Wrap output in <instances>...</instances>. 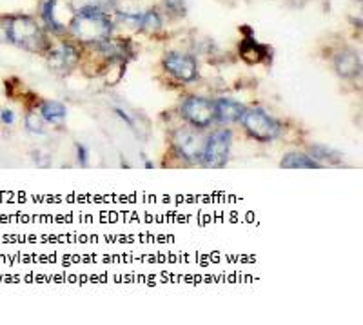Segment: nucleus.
Returning <instances> with one entry per match:
<instances>
[{
  "mask_svg": "<svg viewBox=\"0 0 363 325\" xmlns=\"http://www.w3.org/2000/svg\"><path fill=\"white\" fill-rule=\"evenodd\" d=\"M113 31V22L108 13L96 11V9H87L79 11L77 17L71 22V33L74 38L87 44L108 40Z\"/></svg>",
  "mask_w": 363,
  "mask_h": 325,
  "instance_id": "1",
  "label": "nucleus"
},
{
  "mask_svg": "<svg viewBox=\"0 0 363 325\" xmlns=\"http://www.w3.org/2000/svg\"><path fill=\"white\" fill-rule=\"evenodd\" d=\"M6 38L28 51H42L48 45L42 28L29 17L9 18L6 24Z\"/></svg>",
  "mask_w": 363,
  "mask_h": 325,
  "instance_id": "2",
  "label": "nucleus"
},
{
  "mask_svg": "<svg viewBox=\"0 0 363 325\" xmlns=\"http://www.w3.org/2000/svg\"><path fill=\"white\" fill-rule=\"evenodd\" d=\"M242 123H244L245 131L260 142H271L280 135V123L269 116L264 109H245L242 115Z\"/></svg>",
  "mask_w": 363,
  "mask_h": 325,
  "instance_id": "3",
  "label": "nucleus"
},
{
  "mask_svg": "<svg viewBox=\"0 0 363 325\" xmlns=\"http://www.w3.org/2000/svg\"><path fill=\"white\" fill-rule=\"evenodd\" d=\"M233 144V133L229 129H220L215 131L207 138L206 148H203L202 160L207 167H223L229 158V151H231Z\"/></svg>",
  "mask_w": 363,
  "mask_h": 325,
  "instance_id": "4",
  "label": "nucleus"
},
{
  "mask_svg": "<svg viewBox=\"0 0 363 325\" xmlns=\"http://www.w3.org/2000/svg\"><path fill=\"white\" fill-rule=\"evenodd\" d=\"M182 115L189 120L194 128H207L215 119V104L200 97H191L182 104Z\"/></svg>",
  "mask_w": 363,
  "mask_h": 325,
  "instance_id": "5",
  "label": "nucleus"
},
{
  "mask_svg": "<svg viewBox=\"0 0 363 325\" xmlns=\"http://www.w3.org/2000/svg\"><path fill=\"white\" fill-rule=\"evenodd\" d=\"M174 149L178 151L180 157H184L189 162H199L202 160L203 148H206V142L200 135L193 131H187V129H180V131L174 133L173 138Z\"/></svg>",
  "mask_w": 363,
  "mask_h": 325,
  "instance_id": "6",
  "label": "nucleus"
},
{
  "mask_svg": "<svg viewBox=\"0 0 363 325\" xmlns=\"http://www.w3.org/2000/svg\"><path fill=\"white\" fill-rule=\"evenodd\" d=\"M165 70L169 71L173 77H177L178 80H184V82H191L199 77V66H196V60L189 55L182 53H169L165 55L164 58Z\"/></svg>",
  "mask_w": 363,
  "mask_h": 325,
  "instance_id": "7",
  "label": "nucleus"
},
{
  "mask_svg": "<svg viewBox=\"0 0 363 325\" xmlns=\"http://www.w3.org/2000/svg\"><path fill=\"white\" fill-rule=\"evenodd\" d=\"M245 113V107L231 99H220L215 104V119L222 123L236 122Z\"/></svg>",
  "mask_w": 363,
  "mask_h": 325,
  "instance_id": "8",
  "label": "nucleus"
},
{
  "mask_svg": "<svg viewBox=\"0 0 363 325\" xmlns=\"http://www.w3.org/2000/svg\"><path fill=\"white\" fill-rule=\"evenodd\" d=\"M79 60V51L69 44H60L50 53V64L55 70H71Z\"/></svg>",
  "mask_w": 363,
  "mask_h": 325,
  "instance_id": "9",
  "label": "nucleus"
},
{
  "mask_svg": "<svg viewBox=\"0 0 363 325\" xmlns=\"http://www.w3.org/2000/svg\"><path fill=\"white\" fill-rule=\"evenodd\" d=\"M336 71H338L342 77H358L359 71H362V60H359V55L354 51H343L336 57Z\"/></svg>",
  "mask_w": 363,
  "mask_h": 325,
  "instance_id": "10",
  "label": "nucleus"
},
{
  "mask_svg": "<svg viewBox=\"0 0 363 325\" xmlns=\"http://www.w3.org/2000/svg\"><path fill=\"white\" fill-rule=\"evenodd\" d=\"M281 167L285 169H318L322 167L320 162L314 160L313 157H307L303 153H287L284 160L280 162Z\"/></svg>",
  "mask_w": 363,
  "mask_h": 325,
  "instance_id": "11",
  "label": "nucleus"
},
{
  "mask_svg": "<svg viewBox=\"0 0 363 325\" xmlns=\"http://www.w3.org/2000/svg\"><path fill=\"white\" fill-rule=\"evenodd\" d=\"M40 115L45 122L51 123H60L67 116V109L64 104L55 102V100H48V102L42 104Z\"/></svg>",
  "mask_w": 363,
  "mask_h": 325,
  "instance_id": "12",
  "label": "nucleus"
},
{
  "mask_svg": "<svg viewBox=\"0 0 363 325\" xmlns=\"http://www.w3.org/2000/svg\"><path fill=\"white\" fill-rule=\"evenodd\" d=\"M116 0H71V8L74 11H87V9H96V11L109 13L115 9Z\"/></svg>",
  "mask_w": 363,
  "mask_h": 325,
  "instance_id": "13",
  "label": "nucleus"
},
{
  "mask_svg": "<svg viewBox=\"0 0 363 325\" xmlns=\"http://www.w3.org/2000/svg\"><path fill=\"white\" fill-rule=\"evenodd\" d=\"M100 51H102L106 57L111 58H125L128 55H131L129 45L122 40H104L100 42Z\"/></svg>",
  "mask_w": 363,
  "mask_h": 325,
  "instance_id": "14",
  "label": "nucleus"
},
{
  "mask_svg": "<svg viewBox=\"0 0 363 325\" xmlns=\"http://www.w3.org/2000/svg\"><path fill=\"white\" fill-rule=\"evenodd\" d=\"M240 51H242V57L247 62H260L262 58L265 57V48L258 44L255 38H245V40L242 42Z\"/></svg>",
  "mask_w": 363,
  "mask_h": 325,
  "instance_id": "15",
  "label": "nucleus"
},
{
  "mask_svg": "<svg viewBox=\"0 0 363 325\" xmlns=\"http://www.w3.org/2000/svg\"><path fill=\"white\" fill-rule=\"evenodd\" d=\"M311 157H313L316 162L327 160V162H335V164H338V162L342 160L340 153H336L335 149L325 148V145H313V148H311Z\"/></svg>",
  "mask_w": 363,
  "mask_h": 325,
  "instance_id": "16",
  "label": "nucleus"
},
{
  "mask_svg": "<svg viewBox=\"0 0 363 325\" xmlns=\"http://www.w3.org/2000/svg\"><path fill=\"white\" fill-rule=\"evenodd\" d=\"M55 6H57V0H45L44 8H42V17H44V22L50 26V29L60 33L64 31L62 24H58L57 18H55Z\"/></svg>",
  "mask_w": 363,
  "mask_h": 325,
  "instance_id": "17",
  "label": "nucleus"
},
{
  "mask_svg": "<svg viewBox=\"0 0 363 325\" xmlns=\"http://www.w3.org/2000/svg\"><path fill=\"white\" fill-rule=\"evenodd\" d=\"M162 26V18L157 11H147L144 15H140V24L138 28L144 29V31H155Z\"/></svg>",
  "mask_w": 363,
  "mask_h": 325,
  "instance_id": "18",
  "label": "nucleus"
},
{
  "mask_svg": "<svg viewBox=\"0 0 363 325\" xmlns=\"http://www.w3.org/2000/svg\"><path fill=\"white\" fill-rule=\"evenodd\" d=\"M42 115L38 116L37 113H29L26 116V129L33 135H44V123H42Z\"/></svg>",
  "mask_w": 363,
  "mask_h": 325,
  "instance_id": "19",
  "label": "nucleus"
},
{
  "mask_svg": "<svg viewBox=\"0 0 363 325\" xmlns=\"http://www.w3.org/2000/svg\"><path fill=\"white\" fill-rule=\"evenodd\" d=\"M165 6L177 15H186V0H165Z\"/></svg>",
  "mask_w": 363,
  "mask_h": 325,
  "instance_id": "20",
  "label": "nucleus"
},
{
  "mask_svg": "<svg viewBox=\"0 0 363 325\" xmlns=\"http://www.w3.org/2000/svg\"><path fill=\"white\" fill-rule=\"evenodd\" d=\"M77 155H79V162L82 165L87 164V158H89V153H87V148L84 144H77Z\"/></svg>",
  "mask_w": 363,
  "mask_h": 325,
  "instance_id": "21",
  "label": "nucleus"
},
{
  "mask_svg": "<svg viewBox=\"0 0 363 325\" xmlns=\"http://www.w3.org/2000/svg\"><path fill=\"white\" fill-rule=\"evenodd\" d=\"M0 119H2V122L4 123H8V126H11V123L15 122V115H13V111H9V109H2Z\"/></svg>",
  "mask_w": 363,
  "mask_h": 325,
  "instance_id": "22",
  "label": "nucleus"
},
{
  "mask_svg": "<svg viewBox=\"0 0 363 325\" xmlns=\"http://www.w3.org/2000/svg\"><path fill=\"white\" fill-rule=\"evenodd\" d=\"M115 113H116V115H118V116H120V119H122V120H125V122H128V123H129V126H133V120H131V119H129V116H128V115H125V113H124V111H122V109H118V107H116V109H115Z\"/></svg>",
  "mask_w": 363,
  "mask_h": 325,
  "instance_id": "23",
  "label": "nucleus"
}]
</instances>
